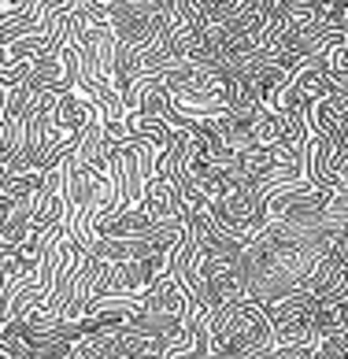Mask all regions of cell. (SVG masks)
Listing matches in <instances>:
<instances>
[{"instance_id": "1", "label": "cell", "mask_w": 348, "mask_h": 359, "mask_svg": "<svg viewBox=\"0 0 348 359\" xmlns=\"http://www.w3.org/2000/svg\"><path fill=\"white\" fill-rule=\"evenodd\" d=\"M267 348H274V326L263 300L241 297L211 311V323H208L211 359H252Z\"/></svg>"}, {"instance_id": "2", "label": "cell", "mask_w": 348, "mask_h": 359, "mask_svg": "<svg viewBox=\"0 0 348 359\" xmlns=\"http://www.w3.org/2000/svg\"><path fill=\"white\" fill-rule=\"evenodd\" d=\"M274 326V348H293V344H315V315L319 300L304 285L282 292L274 300H263Z\"/></svg>"}, {"instance_id": "3", "label": "cell", "mask_w": 348, "mask_h": 359, "mask_svg": "<svg viewBox=\"0 0 348 359\" xmlns=\"http://www.w3.org/2000/svg\"><path fill=\"white\" fill-rule=\"evenodd\" d=\"M152 226L156 222L133 204V208H115L112 215H104L97 226H93V233H97V241H126V237L152 233Z\"/></svg>"}, {"instance_id": "4", "label": "cell", "mask_w": 348, "mask_h": 359, "mask_svg": "<svg viewBox=\"0 0 348 359\" xmlns=\"http://www.w3.org/2000/svg\"><path fill=\"white\" fill-rule=\"evenodd\" d=\"M138 208L149 215L152 222H170V219H182L185 208H182V196H178V185L167 182V178H152L145 196L138 201Z\"/></svg>"}, {"instance_id": "5", "label": "cell", "mask_w": 348, "mask_h": 359, "mask_svg": "<svg viewBox=\"0 0 348 359\" xmlns=\"http://www.w3.org/2000/svg\"><path fill=\"white\" fill-rule=\"evenodd\" d=\"M289 89L297 93V97H300L304 104L323 100V97H333V93H337V86H333V78H330L323 67H315V63H304V67L289 78Z\"/></svg>"}, {"instance_id": "6", "label": "cell", "mask_w": 348, "mask_h": 359, "mask_svg": "<svg viewBox=\"0 0 348 359\" xmlns=\"http://www.w3.org/2000/svg\"><path fill=\"white\" fill-rule=\"evenodd\" d=\"M348 330V297L337 300H319V315H315V341L326 334H341Z\"/></svg>"}, {"instance_id": "7", "label": "cell", "mask_w": 348, "mask_h": 359, "mask_svg": "<svg viewBox=\"0 0 348 359\" xmlns=\"http://www.w3.org/2000/svg\"><path fill=\"white\" fill-rule=\"evenodd\" d=\"M115 334H119V326L97 330V334H89V337L78 341L67 359H115Z\"/></svg>"}, {"instance_id": "8", "label": "cell", "mask_w": 348, "mask_h": 359, "mask_svg": "<svg viewBox=\"0 0 348 359\" xmlns=\"http://www.w3.org/2000/svg\"><path fill=\"white\" fill-rule=\"evenodd\" d=\"M286 137V115H278L274 108H260L256 123H252V144H263V149H271Z\"/></svg>"}, {"instance_id": "9", "label": "cell", "mask_w": 348, "mask_h": 359, "mask_svg": "<svg viewBox=\"0 0 348 359\" xmlns=\"http://www.w3.org/2000/svg\"><path fill=\"white\" fill-rule=\"evenodd\" d=\"M315 359H348V330L315 341Z\"/></svg>"}, {"instance_id": "10", "label": "cell", "mask_w": 348, "mask_h": 359, "mask_svg": "<svg viewBox=\"0 0 348 359\" xmlns=\"http://www.w3.org/2000/svg\"><path fill=\"white\" fill-rule=\"evenodd\" d=\"M100 4H104V0H100Z\"/></svg>"}]
</instances>
